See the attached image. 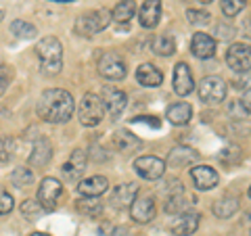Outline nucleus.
<instances>
[{
    "instance_id": "1",
    "label": "nucleus",
    "mask_w": 251,
    "mask_h": 236,
    "mask_svg": "<svg viewBox=\"0 0 251 236\" xmlns=\"http://www.w3.org/2000/svg\"><path fill=\"white\" fill-rule=\"evenodd\" d=\"M36 111H38V117L46 123H65L74 117L75 100L67 90L50 88L42 92Z\"/></svg>"
},
{
    "instance_id": "2",
    "label": "nucleus",
    "mask_w": 251,
    "mask_h": 236,
    "mask_svg": "<svg viewBox=\"0 0 251 236\" xmlns=\"http://www.w3.org/2000/svg\"><path fill=\"white\" fill-rule=\"evenodd\" d=\"M36 54L46 73H59L63 67V46L54 36H46L36 44Z\"/></svg>"
},
{
    "instance_id": "3",
    "label": "nucleus",
    "mask_w": 251,
    "mask_h": 236,
    "mask_svg": "<svg viewBox=\"0 0 251 236\" xmlns=\"http://www.w3.org/2000/svg\"><path fill=\"white\" fill-rule=\"evenodd\" d=\"M105 113L107 111H105L103 98L92 92H86L80 100V107H77V119H80V123L86 125V128H94V125H99L105 119Z\"/></svg>"
},
{
    "instance_id": "4",
    "label": "nucleus",
    "mask_w": 251,
    "mask_h": 236,
    "mask_svg": "<svg viewBox=\"0 0 251 236\" xmlns=\"http://www.w3.org/2000/svg\"><path fill=\"white\" fill-rule=\"evenodd\" d=\"M109 21H111V13L107 9H97V11H90V13H84L82 17H77L74 31L77 36H84V38H90L99 31H103Z\"/></svg>"
},
{
    "instance_id": "5",
    "label": "nucleus",
    "mask_w": 251,
    "mask_h": 236,
    "mask_svg": "<svg viewBox=\"0 0 251 236\" xmlns=\"http://www.w3.org/2000/svg\"><path fill=\"white\" fill-rule=\"evenodd\" d=\"M226 92H228V86H226V82L218 75L203 77V82L199 84V98L207 105L222 103L226 98Z\"/></svg>"
},
{
    "instance_id": "6",
    "label": "nucleus",
    "mask_w": 251,
    "mask_h": 236,
    "mask_svg": "<svg viewBox=\"0 0 251 236\" xmlns=\"http://www.w3.org/2000/svg\"><path fill=\"white\" fill-rule=\"evenodd\" d=\"M97 69L99 73L105 77V80H111V82H117V80H124L126 73H128V67H126V61L120 57L117 52H105L103 57L99 59L97 63Z\"/></svg>"
},
{
    "instance_id": "7",
    "label": "nucleus",
    "mask_w": 251,
    "mask_h": 236,
    "mask_svg": "<svg viewBox=\"0 0 251 236\" xmlns=\"http://www.w3.org/2000/svg\"><path fill=\"white\" fill-rule=\"evenodd\" d=\"M63 194V184L57 178H44L42 184L38 186V203L44 211H54L59 205V199Z\"/></svg>"
},
{
    "instance_id": "8",
    "label": "nucleus",
    "mask_w": 251,
    "mask_h": 236,
    "mask_svg": "<svg viewBox=\"0 0 251 236\" xmlns=\"http://www.w3.org/2000/svg\"><path fill=\"white\" fill-rule=\"evenodd\" d=\"M226 65L237 73H247L251 69V46L247 44H232L226 50Z\"/></svg>"
},
{
    "instance_id": "9",
    "label": "nucleus",
    "mask_w": 251,
    "mask_h": 236,
    "mask_svg": "<svg viewBox=\"0 0 251 236\" xmlns=\"http://www.w3.org/2000/svg\"><path fill=\"white\" fill-rule=\"evenodd\" d=\"M134 169L143 180H159L166 171V161L153 155H143L134 161Z\"/></svg>"
},
{
    "instance_id": "10",
    "label": "nucleus",
    "mask_w": 251,
    "mask_h": 236,
    "mask_svg": "<svg viewBox=\"0 0 251 236\" xmlns=\"http://www.w3.org/2000/svg\"><path fill=\"white\" fill-rule=\"evenodd\" d=\"M100 98H103L105 111L109 113L111 119H117V117L126 111V107H128V96H126V92L113 88V86H105Z\"/></svg>"
},
{
    "instance_id": "11",
    "label": "nucleus",
    "mask_w": 251,
    "mask_h": 236,
    "mask_svg": "<svg viewBox=\"0 0 251 236\" xmlns=\"http://www.w3.org/2000/svg\"><path fill=\"white\" fill-rule=\"evenodd\" d=\"M130 217L136 224H149L155 217V201L153 196H136L130 205Z\"/></svg>"
},
{
    "instance_id": "12",
    "label": "nucleus",
    "mask_w": 251,
    "mask_h": 236,
    "mask_svg": "<svg viewBox=\"0 0 251 236\" xmlns=\"http://www.w3.org/2000/svg\"><path fill=\"white\" fill-rule=\"evenodd\" d=\"M191 180L197 190H211V188H216L220 178L214 167H209V165H197V167L191 169Z\"/></svg>"
},
{
    "instance_id": "13",
    "label": "nucleus",
    "mask_w": 251,
    "mask_h": 236,
    "mask_svg": "<svg viewBox=\"0 0 251 236\" xmlns=\"http://www.w3.org/2000/svg\"><path fill=\"white\" fill-rule=\"evenodd\" d=\"M199 222H201V215L197 213V211H186V213L178 215L176 222L170 224V230L176 236H191V234L197 232Z\"/></svg>"
},
{
    "instance_id": "14",
    "label": "nucleus",
    "mask_w": 251,
    "mask_h": 236,
    "mask_svg": "<svg viewBox=\"0 0 251 236\" xmlns=\"http://www.w3.org/2000/svg\"><path fill=\"white\" fill-rule=\"evenodd\" d=\"M174 92L178 96H188L195 88V80H193V73H191V67L186 63H178L176 69H174Z\"/></svg>"
},
{
    "instance_id": "15",
    "label": "nucleus",
    "mask_w": 251,
    "mask_h": 236,
    "mask_svg": "<svg viewBox=\"0 0 251 236\" xmlns=\"http://www.w3.org/2000/svg\"><path fill=\"white\" fill-rule=\"evenodd\" d=\"M191 52L197 59H211L216 54V40L205 31H197L191 40Z\"/></svg>"
},
{
    "instance_id": "16",
    "label": "nucleus",
    "mask_w": 251,
    "mask_h": 236,
    "mask_svg": "<svg viewBox=\"0 0 251 236\" xmlns=\"http://www.w3.org/2000/svg\"><path fill=\"white\" fill-rule=\"evenodd\" d=\"M159 19H161V0H145L138 11L140 25L145 29H153V27H157Z\"/></svg>"
},
{
    "instance_id": "17",
    "label": "nucleus",
    "mask_w": 251,
    "mask_h": 236,
    "mask_svg": "<svg viewBox=\"0 0 251 236\" xmlns=\"http://www.w3.org/2000/svg\"><path fill=\"white\" fill-rule=\"evenodd\" d=\"M195 203H197L195 196H186L184 190H176V192L168 194L166 211H168L170 215H180V213H186V211H191Z\"/></svg>"
},
{
    "instance_id": "18",
    "label": "nucleus",
    "mask_w": 251,
    "mask_h": 236,
    "mask_svg": "<svg viewBox=\"0 0 251 236\" xmlns=\"http://www.w3.org/2000/svg\"><path fill=\"white\" fill-rule=\"evenodd\" d=\"M136 196H138V184L126 182V184L115 186V190L111 194V203H113V207H117V209H126V207H130L132 203H134Z\"/></svg>"
},
{
    "instance_id": "19",
    "label": "nucleus",
    "mask_w": 251,
    "mask_h": 236,
    "mask_svg": "<svg viewBox=\"0 0 251 236\" xmlns=\"http://www.w3.org/2000/svg\"><path fill=\"white\" fill-rule=\"evenodd\" d=\"M109 190V180L105 176H92L77 182V194L80 196H100Z\"/></svg>"
},
{
    "instance_id": "20",
    "label": "nucleus",
    "mask_w": 251,
    "mask_h": 236,
    "mask_svg": "<svg viewBox=\"0 0 251 236\" xmlns=\"http://www.w3.org/2000/svg\"><path fill=\"white\" fill-rule=\"evenodd\" d=\"M199 159V153L195 151L191 146H176L172 148L170 155H168V165L174 169H180V167H186V165H191Z\"/></svg>"
},
{
    "instance_id": "21",
    "label": "nucleus",
    "mask_w": 251,
    "mask_h": 236,
    "mask_svg": "<svg viewBox=\"0 0 251 236\" xmlns=\"http://www.w3.org/2000/svg\"><path fill=\"white\" fill-rule=\"evenodd\" d=\"M52 159V144L46 138H38L34 142L29 155V165L31 167H46Z\"/></svg>"
},
{
    "instance_id": "22",
    "label": "nucleus",
    "mask_w": 251,
    "mask_h": 236,
    "mask_svg": "<svg viewBox=\"0 0 251 236\" xmlns=\"http://www.w3.org/2000/svg\"><path fill=\"white\" fill-rule=\"evenodd\" d=\"M86 163H88V155H86L82 148H75L72 157H69V161L63 165V174H65L67 180L75 182V180L82 176V171L86 169Z\"/></svg>"
},
{
    "instance_id": "23",
    "label": "nucleus",
    "mask_w": 251,
    "mask_h": 236,
    "mask_svg": "<svg viewBox=\"0 0 251 236\" xmlns=\"http://www.w3.org/2000/svg\"><path fill=\"white\" fill-rule=\"evenodd\" d=\"M136 80L140 86H145V88H155V86H161L163 73L153 63H143V65H138V69H136Z\"/></svg>"
},
{
    "instance_id": "24",
    "label": "nucleus",
    "mask_w": 251,
    "mask_h": 236,
    "mask_svg": "<svg viewBox=\"0 0 251 236\" xmlns=\"http://www.w3.org/2000/svg\"><path fill=\"white\" fill-rule=\"evenodd\" d=\"M113 144L117 151L122 153H132V151H138L143 146V140H140L136 134H132L128 130H117L115 136H113Z\"/></svg>"
},
{
    "instance_id": "25",
    "label": "nucleus",
    "mask_w": 251,
    "mask_h": 236,
    "mask_svg": "<svg viewBox=\"0 0 251 236\" xmlns=\"http://www.w3.org/2000/svg\"><path fill=\"white\" fill-rule=\"evenodd\" d=\"M166 117L170 119V123H174V125H186L193 119V107L188 103H174L168 107Z\"/></svg>"
},
{
    "instance_id": "26",
    "label": "nucleus",
    "mask_w": 251,
    "mask_h": 236,
    "mask_svg": "<svg viewBox=\"0 0 251 236\" xmlns=\"http://www.w3.org/2000/svg\"><path fill=\"white\" fill-rule=\"evenodd\" d=\"M151 50L159 57H170L176 52V40L170 34H159L151 40Z\"/></svg>"
},
{
    "instance_id": "27",
    "label": "nucleus",
    "mask_w": 251,
    "mask_h": 236,
    "mask_svg": "<svg viewBox=\"0 0 251 236\" xmlns=\"http://www.w3.org/2000/svg\"><path fill=\"white\" fill-rule=\"evenodd\" d=\"M134 15H136V2L134 0H120L111 11V19L117 21V23H128Z\"/></svg>"
},
{
    "instance_id": "28",
    "label": "nucleus",
    "mask_w": 251,
    "mask_h": 236,
    "mask_svg": "<svg viewBox=\"0 0 251 236\" xmlns=\"http://www.w3.org/2000/svg\"><path fill=\"white\" fill-rule=\"evenodd\" d=\"M211 211H214L216 217H222V219L232 217L239 211V201L234 199V196H224V199H218L214 203V209Z\"/></svg>"
},
{
    "instance_id": "29",
    "label": "nucleus",
    "mask_w": 251,
    "mask_h": 236,
    "mask_svg": "<svg viewBox=\"0 0 251 236\" xmlns=\"http://www.w3.org/2000/svg\"><path fill=\"white\" fill-rule=\"evenodd\" d=\"M97 199L99 196H82V199L75 203V209L86 217H97V215H100V211H103V205H100V201H97Z\"/></svg>"
},
{
    "instance_id": "30",
    "label": "nucleus",
    "mask_w": 251,
    "mask_h": 236,
    "mask_svg": "<svg viewBox=\"0 0 251 236\" xmlns=\"http://www.w3.org/2000/svg\"><path fill=\"white\" fill-rule=\"evenodd\" d=\"M11 34L15 38H19V40H31V38H36L38 29L36 25H31L29 21H23V19H15L11 23Z\"/></svg>"
},
{
    "instance_id": "31",
    "label": "nucleus",
    "mask_w": 251,
    "mask_h": 236,
    "mask_svg": "<svg viewBox=\"0 0 251 236\" xmlns=\"http://www.w3.org/2000/svg\"><path fill=\"white\" fill-rule=\"evenodd\" d=\"M11 182L17 188H25L34 182V174H31L29 167H15L11 174Z\"/></svg>"
},
{
    "instance_id": "32",
    "label": "nucleus",
    "mask_w": 251,
    "mask_h": 236,
    "mask_svg": "<svg viewBox=\"0 0 251 236\" xmlns=\"http://www.w3.org/2000/svg\"><path fill=\"white\" fill-rule=\"evenodd\" d=\"M245 4H247V0H222V2H220L222 13L226 15V17H234V15H239Z\"/></svg>"
},
{
    "instance_id": "33",
    "label": "nucleus",
    "mask_w": 251,
    "mask_h": 236,
    "mask_svg": "<svg viewBox=\"0 0 251 236\" xmlns=\"http://www.w3.org/2000/svg\"><path fill=\"white\" fill-rule=\"evenodd\" d=\"M40 211H42V205L38 201H34V199H25L21 203V213L25 217H29V219H36Z\"/></svg>"
},
{
    "instance_id": "34",
    "label": "nucleus",
    "mask_w": 251,
    "mask_h": 236,
    "mask_svg": "<svg viewBox=\"0 0 251 236\" xmlns=\"http://www.w3.org/2000/svg\"><path fill=\"white\" fill-rule=\"evenodd\" d=\"M15 142L11 136H0V163H6L13 157Z\"/></svg>"
},
{
    "instance_id": "35",
    "label": "nucleus",
    "mask_w": 251,
    "mask_h": 236,
    "mask_svg": "<svg viewBox=\"0 0 251 236\" xmlns=\"http://www.w3.org/2000/svg\"><path fill=\"white\" fill-rule=\"evenodd\" d=\"M186 17L191 23H197V25H205V23H209V17L211 15L207 11H201V9H188L186 11Z\"/></svg>"
},
{
    "instance_id": "36",
    "label": "nucleus",
    "mask_w": 251,
    "mask_h": 236,
    "mask_svg": "<svg viewBox=\"0 0 251 236\" xmlns=\"http://www.w3.org/2000/svg\"><path fill=\"white\" fill-rule=\"evenodd\" d=\"M241 159V151H239V146H228V148H224L222 155H220V161L226 163V165H232V163H237Z\"/></svg>"
},
{
    "instance_id": "37",
    "label": "nucleus",
    "mask_w": 251,
    "mask_h": 236,
    "mask_svg": "<svg viewBox=\"0 0 251 236\" xmlns=\"http://www.w3.org/2000/svg\"><path fill=\"white\" fill-rule=\"evenodd\" d=\"M15 207V201H13V196L4 190V188H0V215H4V213H11Z\"/></svg>"
},
{
    "instance_id": "38",
    "label": "nucleus",
    "mask_w": 251,
    "mask_h": 236,
    "mask_svg": "<svg viewBox=\"0 0 251 236\" xmlns=\"http://www.w3.org/2000/svg\"><path fill=\"white\" fill-rule=\"evenodd\" d=\"M9 80H11V73L6 67H0V94H4V90L9 88Z\"/></svg>"
},
{
    "instance_id": "39",
    "label": "nucleus",
    "mask_w": 251,
    "mask_h": 236,
    "mask_svg": "<svg viewBox=\"0 0 251 236\" xmlns=\"http://www.w3.org/2000/svg\"><path fill=\"white\" fill-rule=\"evenodd\" d=\"M241 107H243V111H245V115H251V88L243 94V98L239 100Z\"/></svg>"
},
{
    "instance_id": "40",
    "label": "nucleus",
    "mask_w": 251,
    "mask_h": 236,
    "mask_svg": "<svg viewBox=\"0 0 251 236\" xmlns=\"http://www.w3.org/2000/svg\"><path fill=\"white\" fill-rule=\"evenodd\" d=\"M31 236H50V234H44V232H34Z\"/></svg>"
},
{
    "instance_id": "41",
    "label": "nucleus",
    "mask_w": 251,
    "mask_h": 236,
    "mask_svg": "<svg viewBox=\"0 0 251 236\" xmlns=\"http://www.w3.org/2000/svg\"><path fill=\"white\" fill-rule=\"evenodd\" d=\"M201 4H209V2H214V0H199Z\"/></svg>"
},
{
    "instance_id": "42",
    "label": "nucleus",
    "mask_w": 251,
    "mask_h": 236,
    "mask_svg": "<svg viewBox=\"0 0 251 236\" xmlns=\"http://www.w3.org/2000/svg\"><path fill=\"white\" fill-rule=\"evenodd\" d=\"M52 2H74V0H52Z\"/></svg>"
},
{
    "instance_id": "43",
    "label": "nucleus",
    "mask_w": 251,
    "mask_h": 236,
    "mask_svg": "<svg viewBox=\"0 0 251 236\" xmlns=\"http://www.w3.org/2000/svg\"><path fill=\"white\" fill-rule=\"evenodd\" d=\"M2 17H4V11H2V9H0V21H2Z\"/></svg>"
},
{
    "instance_id": "44",
    "label": "nucleus",
    "mask_w": 251,
    "mask_h": 236,
    "mask_svg": "<svg viewBox=\"0 0 251 236\" xmlns=\"http://www.w3.org/2000/svg\"><path fill=\"white\" fill-rule=\"evenodd\" d=\"M249 196H251V186H249Z\"/></svg>"
},
{
    "instance_id": "45",
    "label": "nucleus",
    "mask_w": 251,
    "mask_h": 236,
    "mask_svg": "<svg viewBox=\"0 0 251 236\" xmlns=\"http://www.w3.org/2000/svg\"><path fill=\"white\" fill-rule=\"evenodd\" d=\"M249 236H251V234H249Z\"/></svg>"
}]
</instances>
